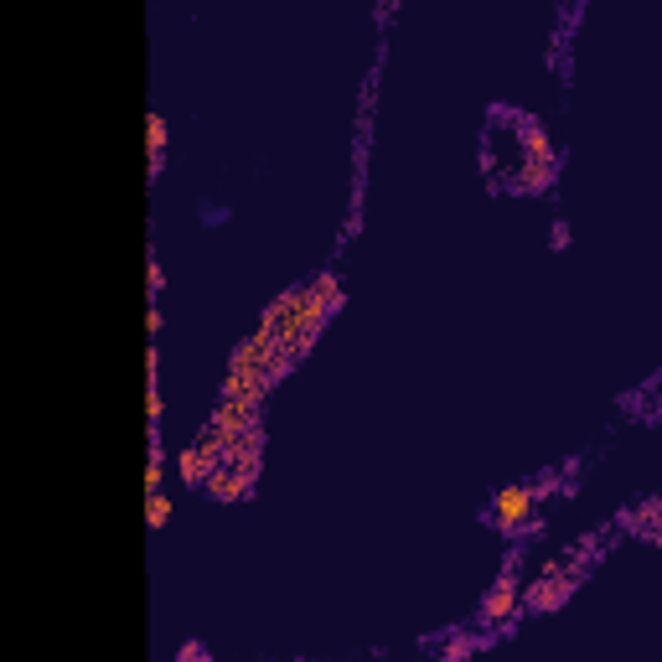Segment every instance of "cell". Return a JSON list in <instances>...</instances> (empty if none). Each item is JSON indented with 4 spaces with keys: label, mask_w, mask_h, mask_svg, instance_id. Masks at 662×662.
I'll use <instances>...</instances> for the list:
<instances>
[{
    "label": "cell",
    "mask_w": 662,
    "mask_h": 662,
    "mask_svg": "<svg viewBox=\"0 0 662 662\" xmlns=\"http://www.w3.org/2000/svg\"><path fill=\"white\" fill-rule=\"evenodd\" d=\"M145 145H150V166H145V171L156 176V171H161V156H166V119H161V114L145 119Z\"/></svg>",
    "instance_id": "obj_4"
},
{
    "label": "cell",
    "mask_w": 662,
    "mask_h": 662,
    "mask_svg": "<svg viewBox=\"0 0 662 662\" xmlns=\"http://www.w3.org/2000/svg\"><path fill=\"white\" fill-rule=\"evenodd\" d=\"M513 611H518V585H513V580H497V585L487 590V600H481V621L497 626V621H507Z\"/></svg>",
    "instance_id": "obj_3"
},
{
    "label": "cell",
    "mask_w": 662,
    "mask_h": 662,
    "mask_svg": "<svg viewBox=\"0 0 662 662\" xmlns=\"http://www.w3.org/2000/svg\"><path fill=\"white\" fill-rule=\"evenodd\" d=\"M161 414H166V404H161V388L150 383V388H145V419H150V430L161 425Z\"/></svg>",
    "instance_id": "obj_7"
},
{
    "label": "cell",
    "mask_w": 662,
    "mask_h": 662,
    "mask_svg": "<svg viewBox=\"0 0 662 662\" xmlns=\"http://www.w3.org/2000/svg\"><path fill=\"white\" fill-rule=\"evenodd\" d=\"M513 135H518V145H507V135L497 130V119H492V130H487V166H492V182L507 187V192H538V187H549V176H554V150H549L544 130H538L533 119H518Z\"/></svg>",
    "instance_id": "obj_1"
},
{
    "label": "cell",
    "mask_w": 662,
    "mask_h": 662,
    "mask_svg": "<svg viewBox=\"0 0 662 662\" xmlns=\"http://www.w3.org/2000/svg\"><path fill=\"white\" fill-rule=\"evenodd\" d=\"M166 523H171V497L166 492H145V528L161 533Z\"/></svg>",
    "instance_id": "obj_5"
},
{
    "label": "cell",
    "mask_w": 662,
    "mask_h": 662,
    "mask_svg": "<svg viewBox=\"0 0 662 662\" xmlns=\"http://www.w3.org/2000/svg\"><path fill=\"white\" fill-rule=\"evenodd\" d=\"M533 507H538V487H533V481H513V487H502L492 497V513L487 518H492L497 533H518V528H528Z\"/></svg>",
    "instance_id": "obj_2"
},
{
    "label": "cell",
    "mask_w": 662,
    "mask_h": 662,
    "mask_svg": "<svg viewBox=\"0 0 662 662\" xmlns=\"http://www.w3.org/2000/svg\"><path fill=\"white\" fill-rule=\"evenodd\" d=\"M161 481H166V456H161V450H150V461H145V492H161Z\"/></svg>",
    "instance_id": "obj_6"
}]
</instances>
